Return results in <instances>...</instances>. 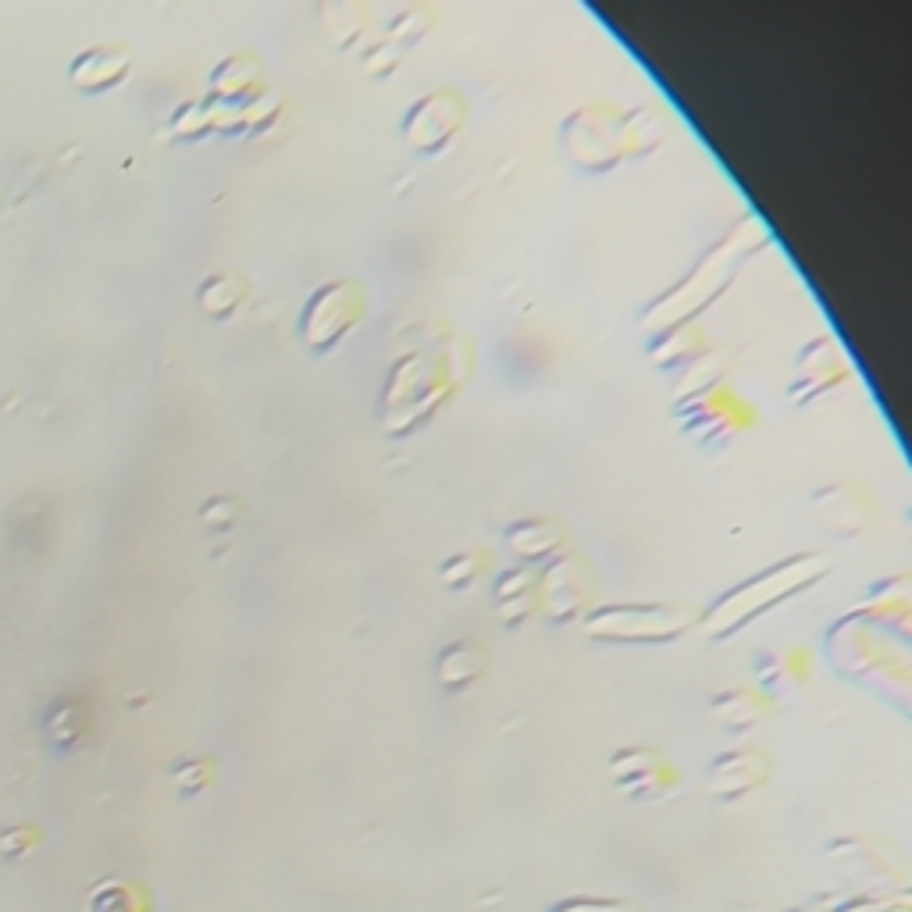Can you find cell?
Listing matches in <instances>:
<instances>
[{"label": "cell", "mask_w": 912, "mask_h": 912, "mask_svg": "<svg viewBox=\"0 0 912 912\" xmlns=\"http://www.w3.org/2000/svg\"><path fill=\"white\" fill-rule=\"evenodd\" d=\"M467 122V104L460 93L453 90H435L428 97H421L407 111L399 132L410 143V150L417 154H439L453 143V136L464 129Z\"/></svg>", "instance_id": "52a82bcc"}, {"label": "cell", "mask_w": 912, "mask_h": 912, "mask_svg": "<svg viewBox=\"0 0 912 912\" xmlns=\"http://www.w3.org/2000/svg\"><path fill=\"white\" fill-rule=\"evenodd\" d=\"M367 314V293L360 282H325L318 293H310L300 318V335L307 350L328 353L339 346Z\"/></svg>", "instance_id": "277c9868"}, {"label": "cell", "mask_w": 912, "mask_h": 912, "mask_svg": "<svg viewBox=\"0 0 912 912\" xmlns=\"http://www.w3.org/2000/svg\"><path fill=\"white\" fill-rule=\"evenodd\" d=\"M236 510H239L236 499L214 496V499H207L204 510H200V521H204L211 531H228L232 524H236Z\"/></svg>", "instance_id": "cb8c5ba5"}, {"label": "cell", "mask_w": 912, "mask_h": 912, "mask_svg": "<svg viewBox=\"0 0 912 912\" xmlns=\"http://www.w3.org/2000/svg\"><path fill=\"white\" fill-rule=\"evenodd\" d=\"M706 350H709L706 328H702L699 321H681V325L667 328V335H663L649 353L660 360L663 367H688Z\"/></svg>", "instance_id": "ac0fdd59"}, {"label": "cell", "mask_w": 912, "mask_h": 912, "mask_svg": "<svg viewBox=\"0 0 912 912\" xmlns=\"http://www.w3.org/2000/svg\"><path fill=\"white\" fill-rule=\"evenodd\" d=\"M702 613L681 603H610L585 613V635L595 642L663 645L699 627Z\"/></svg>", "instance_id": "7a4b0ae2"}, {"label": "cell", "mask_w": 912, "mask_h": 912, "mask_svg": "<svg viewBox=\"0 0 912 912\" xmlns=\"http://www.w3.org/2000/svg\"><path fill=\"white\" fill-rule=\"evenodd\" d=\"M214 132V104L211 100H186L179 111L171 114V136L200 139Z\"/></svg>", "instance_id": "44dd1931"}, {"label": "cell", "mask_w": 912, "mask_h": 912, "mask_svg": "<svg viewBox=\"0 0 912 912\" xmlns=\"http://www.w3.org/2000/svg\"><path fill=\"white\" fill-rule=\"evenodd\" d=\"M848 382V360L841 357L834 339H813L802 346L795 360V382H791V399L795 407H809L816 399L831 396L834 389Z\"/></svg>", "instance_id": "30bf717a"}, {"label": "cell", "mask_w": 912, "mask_h": 912, "mask_svg": "<svg viewBox=\"0 0 912 912\" xmlns=\"http://www.w3.org/2000/svg\"><path fill=\"white\" fill-rule=\"evenodd\" d=\"M506 546H510L513 556H521L531 567L535 560L560 556L563 546H567V531L556 521H549V517H524V521L506 528Z\"/></svg>", "instance_id": "5bb4252c"}, {"label": "cell", "mask_w": 912, "mask_h": 912, "mask_svg": "<svg viewBox=\"0 0 912 912\" xmlns=\"http://www.w3.org/2000/svg\"><path fill=\"white\" fill-rule=\"evenodd\" d=\"M756 677L763 688H795L809 677L806 649H763L756 652Z\"/></svg>", "instance_id": "d6986e66"}, {"label": "cell", "mask_w": 912, "mask_h": 912, "mask_svg": "<svg viewBox=\"0 0 912 912\" xmlns=\"http://www.w3.org/2000/svg\"><path fill=\"white\" fill-rule=\"evenodd\" d=\"M485 670H489V649L481 642H474V638H460V642L446 645L439 663H435V677H439V684L449 688V692L471 688Z\"/></svg>", "instance_id": "2e32d148"}, {"label": "cell", "mask_w": 912, "mask_h": 912, "mask_svg": "<svg viewBox=\"0 0 912 912\" xmlns=\"http://www.w3.org/2000/svg\"><path fill=\"white\" fill-rule=\"evenodd\" d=\"M831 574V560L823 553H795L777 560L774 567L759 570L756 578L741 581L731 592L720 595L717 606H709V613L699 620L706 627L709 638H727L738 627L752 624L756 617H763L766 610L781 606L791 595L809 592L813 585H820Z\"/></svg>", "instance_id": "6da1fadb"}, {"label": "cell", "mask_w": 912, "mask_h": 912, "mask_svg": "<svg viewBox=\"0 0 912 912\" xmlns=\"http://www.w3.org/2000/svg\"><path fill=\"white\" fill-rule=\"evenodd\" d=\"M770 777V756L759 749H731L709 763V791H717L724 802L756 791Z\"/></svg>", "instance_id": "8fae6325"}, {"label": "cell", "mask_w": 912, "mask_h": 912, "mask_svg": "<svg viewBox=\"0 0 912 912\" xmlns=\"http://www.w3.org/2000/svg\"><path fill=\"white\" fill-rule=\"evenodd\" d=\"M196 300H200V307H204L211 318H218V321L232 318L239 310V303L246 300V278L236 275V271H214V275H207L204 285L196 289Z\"/></svg>", "instance_id": "ffe728a7"}, {"label": "cell", "mask_w": 912, "mask_h": 912, "mask_svg": "<svg viewBox=\"0 0 912 912\" xmlns=\"http://www.w3.org/2000/svg\"><path fill=\"white\" fill-rule=\"evenodd\" d=\"M813 513L831 535L855 538L873 524L877 503H873L863 481H834V485H823L813 492Z\"/></svg>", "instance_id": "9c48e42d"}, {"label": "cell", "mask_w": 912, "mask_h": 912, "mask_svg": "<svg viewBox=\"0 0 912 912\" xmlns=\"http://www.w3.org/2000/svg\"><path fill=\"white\" fill-rule=\"evenodd\" d=\"M610 774L613 784L635 802L663 798L677 784V770L670 766V759L660 749H649V745H627V749L613 752Z\"/></svg>", "instance_id": "ba28073f"}, {"label": "cell", "mask_w": 912, "mask_h": 912, "mask_svg": "<svg viewBox=\"0 0 912 912\" xmlns=\"http://www.w3.org/2000/svg\"><path fill=\"white\" fill-rule=\"evenodd\" d=\"M770 713V702L759 688H727L713 699V720L724 731H752Z\"/></svg>", "instance_id": "e0dca14e"}, {"label": "cell", "mask_w": 912, "mask_h": 912, "mask_svg": "<svg viewBox=\"0 0 912 912\" xmlns=\"http://www.w3.org/2000/svg\"><path fill=\"white\" fill-rule=\"evenodd\" d=\"M489 567V553H481V549H471V553H456L449 556L446 563H442V581H446L449 588H467L478 581L481 570Z\"/></svg>", "instance_id": "7402d4cb"}, {"label": "cell", "mask_w": 912, "mask_h": 912, "mask_svg": "<svg viewBox=\"0 0 912 912\" xmlns=\"http://www.w3.org/2000/svg\"><path fill=\"white\" fill-rule=\"evenodd\" d=\"M595 603V574L592 563L578 553H560L538 570V613H546L553 624L585 620Z\"/></svg>", "instance_id": "5b68a950"}, {"label": "cell", "mask_w": 912, "mask_h": 912, "mask_svg": "<svg viewBox=\"0 0 912 912\" xmlns=\"http://www.w3.org/2000/svg\"><path fill=\"white\" fill-rule=\"evenodd\" d=\"M553 912H631V905L610 902V898H570V902L556 905Z\"/></svg>", "instance_id": "d4e9b609"}, {"label": "cell", "mask_w": 912, "mask_h": 912, "mask_svg": "<svg viewBox=\"0 0 912 912\" xmlns=\"http://www.w3.org/2000/svg\"><path fill=\"white\" fill-rule=\"evenodd\" d=\"M677 417H681V432H688L695 442H727L738 432H749L756 424V410L745 403L741 396H734L724 385H713V389L699 392L692 399H681L677 403Z\"/></svg>", "instance_id": "8992f818"}, {"label": "cell", "mask_w": 912, "mask_h": 912, "mask_svg": "<svg viewBox=\"0 0 912 912\" xmlns=\"http://www.w3.org/2000/svg\"><path fill=\"white\" fill-rule=\"evenodd\" d=\"M428 25H432V11L421 8V4H414V8L399 11V15L392 18V29H389V33L396 36V40L414 43V40H421V36L428 33Z\"/></svg>", "instance_id": "603a6c76"}, {"label": "cell", "mask_w": 912, "mask_h": 912, "mask_svg": "<svg viewBox=\"0 0 912 912\" xmlns=\"http://www.w3.org/2000/svg\"><path fill=\"white\" fill-rule=\"evenodd\" d=\"M563 147L581 171H610L631 154L627 111L610 100H595L563 122Z\"/></svg>", "instance_id": "3957f363"}, {"label": "cell", "mask_w": 912, "mask_h": 912, "mask_svg": "<svg viewBox=\"0 0 912 912\" xmlns=\"http://www.w3.org/2000/svg\"><path fill=\"white\" fill-rule=\"evenodd\" d=\"M496 610L506 627H521L538 613V570L528 563L503 570L496 578Z\"/></svg>", "instance_id": "4fadbf2b"}, {"label": "cell", "mask_w": 912, "mask_h": 912, "mask_svg": "<svg viewBox=\"0 0 912 912\" xmlns=\"http://www.w3.org/2000/svg\"><path fill=\"white\" fill-rule=\"evenodd\" d=\"M261 82H264L261 61H257L253 54H232L211 72V90L221 104L243 107L250 97H261L264 93Z\"/></svg>", "instance_id": "9a60e30c"}, {"label": "cell", "mask_w": 912, "mask_h": 912, "mask_svg": "<svg viewBox=\"0 0 912 912\" xmlns=\"http://www.w3.org/2000/svg\"><path fill=\"white\" fill-rule=\"evenodd\" d=\"M129 72H132V50L125 43H100V47L82 50L72 65H68V79L82 93L114 90L118 82H125Z\"/></svg>", "instance_id": "7c38bea8"}, {"label": "cell", "mask_w": 912, "mask_h": 912, "mask_svg": "<svg viewBox=\"0 0 912 912\" xmlns=\"http://www.w3.org/2000/svg\"><path fill=\"white\" fill-rule=\"evenodd\" d=\"M364 68L371 75H389V72H396V68H399V54L389 47V43H375V47L367 50Z\"/></svg>", "instance_id": "484cf974"}]
</instances>
